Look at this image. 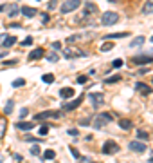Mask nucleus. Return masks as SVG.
Segmentation results:
<instances>
[{"instance_id": "dca6fc26", "label": "nucleus", "mask_w": 153, "mask_h": 163, "mask_svg": "<svg viewBox=\"0 0 153 163\" xmlns=\"http://www.w3.org/2000/svg\"><path fill=\"white\" fill-rule=\"evenodd\" d=\"M60 96L61 98H72L74 96V89H72V87H63V89H60Z\"/></svg>"}, {"instance_id": "473e14b6", "label": "nucleus", "mask_w": 153, "mask_h": 163, "mask_svg": "<svg viewBox=\"0 0 153 163\" xmlns=\"http://www.w3.org/2000/svg\"><path fill=\"white\" fill-rule=\"evenodd\" d=\"M31 154H32V156H38V154H40V147H38V145H32V147H31Z\"/></svg>"}, {"instance_id": "09e8293b", "label": "nucleus", "mask_w": 153, "mask_h": 163, "mask_svg": "<svg viewBox=\"0 0 153 163\" xmlns=\"http://www.w3.org/2000/svg\"><path fill=\"white\" fill-rule=\"evenodd\" d=\"M150 163H153V158H150Z\"/></svg>"}, {"instance_id": "f3484780", "label": "nucleus", "mask_w": 153, "mask_h": 163, "mask_svg": "<svg viewBox=\"0 0 153 163\" xmlns=\"http://www.w3.org/2000/svg\"><path fill=\"white\" fill-rule=\"evenodd\" d=\"M15 43H16V36H6V38H4V42H2V45L9 49V47H13Z\"/></svg>"}, {"instance_id": "f03ea898", "label": "nucleus", "mask_w": 153, "mask_h": 163, "mask_svg": "<svg viewBox=\"0 0 153 163\" xmlns=\"http://www.w3.org/2000/svg\"><path fill=\"white\" fill-rule=\"evenodd\" d=\"M79 6H81V0H67V2H63V4H61V13H63V15L72 13V11L78 9Z\"/></svg>"}, {"instance_id": "a211bd4d", "label": "nucleus", "mask_w": 153, "mask_h": 163, "mask_svg": "<svg viewBox=\"0 0 153 163\" xmlns=\"http://www.w3.org/2000/svg\"><path fill=\"white\" fill-rule=\"evenodd\" d=\"M141 45H144V36H135L130 42V47H141Z\"/></svg>"}, {"instance_id": "de8ad7c7", "label": "nucleus", "mask_w": 153, "mask_h": 163, "mask_svg": "<svg viewBox=\"0 0 153 163\" xmlns=\"http://www.w3.org/2000/svg\"><path fill=\"white\" fill-rule=\"evenodd\" d=\"M4 56H7V51H2L0 53V58H4Z\"/></svg>"}, {"instance_id": "9d476101", "label": "nucleus", "mask_w": 153, "mask_h": 163, "mask_svg": "<svg viewBox=\"0 0 153 163\" xmlns=\"http://www.w3.org/2000/svg\"><path fill=\"white\" fill-rule=\"evenodd\" d=\"M83 98H85V96L76 98V100H72V102H69V103H63V111H72V109L79 107V103L83 102Z\"/></svg>"}, {"instance_id": "9b49d317", "label": "nucleus", "mask_w": 153, "mask_h": 163, "mask_svg": "<svg viewBox=\"0 0 153 163\" xmlns=\"http://www.w3.org/2000/svg\"><path fill=\"white\" fill-rule=\"evenodd\" d=\"M63 54H65V58H79V56H85V53L83 51H74V49H65L63 51Z\"/></svg>"}, {"instance_id": "f704fd0d", "label": "nucleus", "mask_w": 153, "mask_h": 163, "mask_svg": "<svg viewBox=\"0 0 153 163\" xmlns=\"http://www.w3.org/2000/svg\"><path fill=\"white\" fill-rule=\"evenodd\" d=\"M31 43H32V36H27V38L22 42V45H23V47H27V45H31Z\"/></svg>"}, {"instance_id": "20e7f679", "label": "nucleus", "mask_w": 153, "mask_h": 163, "mask_svg": "<svg viewBox=\"0 0 153 163\" xmlns=\"http://www.w3.org/2000/svg\"><path fill=\"white\" fill-rule=\"evenodd\" d=\"M119 152V145L115 143V141L108 140L103 143V154H106V156H112V154H117Z\"/></svg>"}, {"instance_id": "7c9ffc66", "label": "nucleus", "mask_w": 153, "mask_h": 163, "mask_svg": "<svg viewBox=\"0 0 153 163\" xmlns=\"http://www.w3.org/2000/svg\"><path fill=\"white\" fill-rule=\"evenodd\" d=\"M18 15V6H11L9 9V16H16Z\"/></svg>"}, {"instance_id": "0eeeda50", "label": "nucleus", "mask_w": 153, "mask_h": 163, "mask_svg": "<svg viewBox=\"0 0 153 163\" xmlns=\"http://www.w3.org/2000/svg\"><path fill=\"white\" fill-rule=\"evenodd\" d=\"M34 118L41 121V120H47V118H61V112L60 111H43V112H38Z\"/></svg>"}, {"instance_id": "7ed1b4c3", "label": "nucleus", "mask_w": 153, "mask_h": 163, "mask_svg": "<svg viewBox=\"0 0 153 163\" xmlns=\"http://www.w3.org/2000/svg\"><path fill=\"white\" fill-rule=\"evenodd\" d=\"M117 22H119V15H117V13H112V11H106L101 16L103 25H113V24H117Z\"/></svg>"}, {"instance_id": "412c9836", "label": "nucleus", "mask_w": 153, "mask_h": 163, "mask_svg": "<svg viewBox=\"0 0 153 163\" xmlns=\"http://www.w3.org/2000/svg\"><path fill=\"white\" fill-rule=\"evenodd\" d=\"M6 129H7V120H6V118H0V138L6 134Z\"/></svg>"}, {"instance_id": "1a4fd4ad", "label": "nucleus", "mask_w": 153, "mask_h": 163, "mask_svg": "<svg viewBox=\"0 0 153 163\" xmlns=\"http://www.w3.org/2000/svg\"><path fill=\"white\" fill-rule=\"evenodd\" d=\"M97 6L94 2H85V11H83V16H90V15H96L97 13Z\"/></svg>"}, {"instance_id": "393cba45", "label": "nucleus", "mask_w": 153, "mask_h": 163, "mask_svg": "<svg viewBox=\"0 0 153 163\" xmlns=\"http://www.w3.org/2000/svg\"><path fill=\"white\" fill-rule=\"evenodd\" d=\"M112 49H113V43L112 42H104L101 45V51H103V53H108V51H112Z\"/></svg>"}, {"instance_id": "a19ab883", "label": "nucleus", "mask_w": 153, "mask_h": 163, "mask_svg": "<svg viewBox=\"0 0 153 163\" xmlns=\"http://www.w3.org/2000/svg\"><path fill=\"white\" fill-rule=\"evenodd\" d=\"M41 22H43V24H47V22H49V15H47V13H43V15H41Z\"/></svg>"}, {"instance_id": "f257e3e1", "label": "nucleus", "mask_w": 153, "mask_h": 163, "mask_svg": "<svg viewBox=\"0 0 153 163\" xmlns=\"http://www.w3.org/2000/svg\"><path fill=\"white\" fill-rule=\"evenodd\" d=\"M110 121H113L112 114H110V112H101V114L96 118V121H94V127H96V129H101L104 125H108Z\"/></svg>"}, {"instance_id": "c03bdc74", "label": "nucleus", "mask_w": 153, "mask_h": 163, "mask_svg": "<svg viewBox=\"0 0 153 163\" xmlns=\"http://www.w3.org/2000/svg\"><path fill=\"white\" fill-rule=\"evenodd\" d=\"M54 7H56V0H51L49 2V9H54Z\"/></svg>"}, {"instance_id": "4c0bfd02", "label": "nucleus", "mask_w": 153, "mask_h": 163, "mask_svg": "<svg viewBox=\"0 0 153 163\" xmlns=\"http://www.w3.org/2000/svg\"><path fill=\"white\" fill-rule=\"evenodd\" d=\"M92 123V120L90 118H85V120H79V125H85V127H87V125H90Z\"/></svg>"}, {"instance_id": "603ef678", "label": "nucleus", "mask_w": 153, "mask_h": 163, "mask_svg": "<svg viewBox=\"0 0 153 163\" xmlns=\"http://www.w3.org/2000/svg\"><path fill=\"white\" fill-rule=\"evenodd\" d=\"M151 42H153V36H151Z\"/></svg>"}, {"instance_id": "a18cd8bd", "label": "nucleus", "mask_w": 153, "mask_h": 163, "mask_svg": "<svg viewBox=\"0 0 153 163\" xmlns=\"http://www.w3.org/2000/svg\"><path fill=\"white\" fill-rule=\"evenodd\" d=\"M4 64H6V65H15V64H16V60H6Z\"/></svg>"}, {"instance_id": "4be33fe9", "label": "nucleus", "mask_w": 153, "mask_h": 163, "mask_svg": "<svg viewBox=\"0 0 153 163\" xmlns=\"http://www.w3.org/2000/svg\"><path fill=\"white\" fill-rule=\"evenodd\" d=\"M13 109H15V102H13V100H9V102L6 103V109H4V112H6V114H11V112H13Z\"/></svg>"}, {"instance_id": "2eb2a0df", "label": "nucleus", "mask_w": 153, "mask_h": 163, "mask_svg": "<svg viewBox=\"0 0 153 163\" xmlns=\"http://www.w3.org/2000/svg\"><path fill=\"white\" fill-rule=\"evenodd\" d=\"M135 89H137L139 93H142V94H151V89H150V85H146V84H142V82L135 84Z\"/></svg>"}, {"instance_id": "39448f33", "label": "nucleus", "mask_w": 153, "mask_h": 163, "mask_svg": "<svg viewBox=\"0 0 153 163\" xmlns=\"http://www.w3.org/2000/svg\"><path fill=\"white\" fill-rule=\"evenodd\" d=\"M132 62L135 65H148L153 62V54H137L132 58Z\"/></svg>"}, {"instance_id": "423d86ee", "label": "nucleus", "mask_w": 153, "mask_h": 163, "mask_svg": "<svg viewBox=\"0 0 153 163\" xmlns=\"http://www.w3.org/2000/svg\"><path fill=\"white\" fill-rule=\"evenodd\" d=\"M128 149L133 152H139V154H142L144 151H146V143H144L142 140H133L128 143Z\"/></svg>"}, {"instance_id": "2f4dec72", "label": "nucleus", "mask_w": 153, "mask_h": 163, "mask_svg": "<svg viewBox=\"0 0 153 163\" xmlns=\"http://www.w3.org/2000/svg\"><path fill=\"white\" fill-rule=\"evenodd\" d=\"M121 80V76H110V78H106V84H113V82H119Z\"/></svg>"}, {"instance_id": "ddd939ff", "label": "nucleus", "mask_w": 153, "mask_h": 163, "mask_svg": "<svg viewBox=\"0 0 153 163\" xmlns=\"http://www.w3.org/2000/svg\"><path fill=\"white\" fill-rule=\"evenodd\" d=\"M43 54H45V51H43L41 47H38V49H34V51H31V53H29V56H27V58H29V60H38V58H41V56H43Z\"/></svg>"}, {"instance_id": "4468645a", "label": "nucleus", "mask_w": 153, "mask_h": 163, "mask_svg": "<svg viewBox=\"0 0 153 163\" xmlns=\"http://www.w3.org/2000/svg\"><path fill=\"white\" fill-rule=\"evenodd\" d=\"M36 13H38V11L34 9V7H27V6H23V7H22V15H23V16H27V18L36 16Z\"/></svg>"}, {"instance_id": "ea45409f", "label": "nucleus", "mask_w": 153, "mask_h": 163, "mask_svg": "<svg viewBox=\"0 0 153 163\" xmlns=\"http://www.w3.org/2000/svg\"><path fill=\"white\" fill-rule=\"evenodd\" d=\"M69 134H70V136H74V138H76V136H78L79 132H78V129H69Z\"/></svg>"}, {"instance_id": "5701e85b", "label": "nucleus", "mask_w": 153, "mask_h": 163, "mask_svg": "<svg viewBox=\"0 0 153 163\" xmlns=\"http://www.w3.org/2000/svg\"><path fill=\"white\" fill-rule=\"evenodd\" d=\"M137 138H139V140H142V141H148V140H150V134H148V132H144V130H137Z\"/></svg>"}, {"instance_id": "cd10ccee", "label": "nucleus", "mask_w": 153, "mask_h": 163, "mask_svg": "<svg viewBox=\"0 0 153 163\" xmlns=\"http://www.w3.org/2000/svg\"><path fill=\"white\" fill-rule=\"evenodd\" d=\"M47 132H49V125H41L40 130H38V136H47Z\"/></svg>"}, {"instance_id": "3c124183", "label": "nucleus", "mask_w": 153, "mask_h": 163, "mask_svg": "<svg viewBox=\"0 0 153 163\" xmlns=\"http://www.w3.org/2000/svg\"><path fill=\"white\" fill-rule=\"evenodd\" d=\"M108 2H117V0H108Z\"/></svg>"}, {"instance_id": "c9c22d12", "label": "nucleus", "mask_w": 153, "mask_h": 163, "mask_svg": "<svg viewBox=\"0 0 153 163\" xmlns=\"http://www.w3.org/2000/svg\"><path fill=\"white\" fill-rule=\"evenodd\" d=\"M112 65L115 67V69H119V67H122V60H119V58H117V60H113V62H112Z\"/></svg>"}, {"instance_id": "37998d69", "label": "nucleus", "mask_w": 153, "mask_h": 163, "mask_svg": "<svg viewBox=\"0 0 153 163\" xmlns=\"http://www.w3.org/2000/svg\"><path fill=\"white\" fill-rule=\"evenodd\" d=\"M27 116V109H22L20 111V118H25Z\"/></svg>"}, {"instance_id": "72a5a7b5", "label": "nucleus", "mask_w": 153, "mask_h": 163, "mask_svg": "<svg viewBox=\"0 0 153 163\" xmlns=\"http://www.w3.org/2000/svg\"><path fill=\"white\" fill-rule=\"evenodd\" d=\"M23 84H25V82H23L22 78H18V80H15V82H13V87H22Z\"/></svg>"}, {"instance_id": "b1692460", "label": "nucleus", "mask_w": 153, "mask_h": 163, "mask_svg": "<svg viewBox=\"0 0 153 163\" xmlns=\"http://www.w3.org/2000/svg\"><path fill=\"white\" fill-rule=\"evenodd\" d=\"M54 158H56V152H54V151H51V149L43 152V160H54Z\"/></svg>"}, {"instance_id": "6ab92c4d", "label": "nucleus", "mask_w": 153, "mask_h": 163, "mask_svg": "<svg viewBox=\"0 0 153 163\" xmlns=\"http://www.w3.org/2000/svg\"><path fill=\"white\" fill-rule=\"evenodd\" d=\"M119 127L124 129V130H130V129H132V121H130V120L121 118V120H119Z\"/></svg>"}, {"instance_id": "c756f323", "label": "nucleus", "mask_w": 153, "mask_h": 163, "mask_svg": "<svg viewBox=\"0 0 153 163\" xmlns=\"http://www.w3.org/2000/svg\"><path fill=\"white\" fill-rule=\"evenodd\" d=\"M41 80H43L45 84H52V82H54V76L52 75H43L41 76Z\"/></svg>"}, {"instance_id": "e433bc0d", "label": "nucleus", "mask_w": 153, "mask_h": 163, "mask_svg": "<svg viewBox=\"0 0 153 163\" xmlns=\"http://www.w3.org/2000/svg\"><path fill=\"white\" fill-rule=\"evenodd\" d=\"M70 154H72V156H74V158H76V160H79V158H81V156H79V152L76 151L74 147H70Z\"/></svg>"}, {"instance_id": "8fccbe9b", "label": "nucleus", "mask_w": 153, "mask_h": 163, "mask_svg": "<svg viewBox=\"0 0 153 163\" xmlns=\"http://www.w3.org/2000/svg\"><path fill=\"white\" fill-rule=\"evenodd\" d=\"M2 9H4V6H0V11H2Z\"/></svg>"}, {"instance_id": "79ce46f5", "label": "nucleus", "mask_w": 153, "mask_h": 163, "mask_svg": "<svg viewBox=\"0 0 153 163\" xmlns=\"http://www.w3.org/2000/svg\"><path fill=\"white\" fill-rule=\"evenodd\" d=\"M78 84H87V76H78Z\"/></svg>"}, {"instance_id": "49530a36", "label": "nucleus", "mask_w": 153, "mask_h": 163, "mask_svg": "<svg viewBox=\"0 0 153 163\" xmlns=\"http://www.w3.org/2000/svg\"><path fill=\"white\" fill-rule=\"evenodd\" d=\"M7 34H0V45H2V42H4V38H6Z\"/></svg>"}, {"instance_id": "aec40b11", "label": "nucleus", "mask_w": 153, "mask_h": 163, "mask_svg": "<svg viewBox=\"0 0 153 163\" xmlns=\"http://www.w3.org/2000/svg\"><path fill=\"white\" fill-rule=\"evenodd\" d=\"M153 13V2H146L142 6V15H151Z\"/></svg>"}, {"instance_id": "6e6552de", "label": "nucleus", "mask_w": 153, "mask_h": 163, "mask_svg": "<svg viewBox=\"0 0 153 163\" xmlns=\"http://www.w3.org/2000/svg\"><path fill=\"white\" fill-rule=\"evenodd\" d=\"M88 100L92 102V107H101L103 103H104V96L103 94H99V93H92L90 96H88Z\"/></svg>"}, {"instance_id": "f8f14e48", "label": "nucleus", "mask_w": 153, "mask_h": 163, "mask_svg": "<svg viewBox=\"0 0 153 163\" xmlns=\"http://www.w3.org/2000/svg\"><path fill=\"white\" fill-rule=\"evenodd\" d=\"M16 129H20V130H32V129H34V123H32V121H18V123H16Z\"/></svg>"}, {"instance_id": "a878e982", "label": "nucleus", "mask_w": 153, "mask_h": 163, "mask_svg": "<svg viewBox=\"0 0 153 163\" xmlns=\"http://www.w3.org/2000/svg\"><path fill=\"white\" fill-rule=\"evenodd\" d=\"M124 36H128V31L117 33V34H108V36H106V40H112V38H124Z\"/></svg>"}, {"instance_id": "bb28decb", "label": "nucleus", "mask_w": 153, "mask_h": 163, "mask_svg": "<svg viewBox=\"0 0 153 163\" xmlns=\"http://www.w3.org/2000/svg\"><path fill=\"white\" fill-rule=\"evenodd\" d=\"M83 38V34H74V36H69L67 38V43H74V42H78V40H81Z\"/></svg>"}, {"instance_id": "58836bf2", "label": "nucleus", "mask_w": 153, "mask_h": 163, "mask_svg": "<svg viewBox=\"0 0 153 163\" xmlns=\"http://www.w3.org/2000/svg\"><path fill=\"white\" fill-rule=\"evenodd\" d=\"M58 49H61V43L60 42H54V43H52V51H58Z\"/></svg>"}, {"instance_id": "c85d7f7f", "label": "nucleus", "mask_w": 153, "mask_h": 163, "mask_svg": "<svg viewBox=\"0 0 153 163\" xmlns=\"http://www.w3.org/2000/svg\"><path fill=\"white\" fill-rule=\"evenodd\" d=\"M47 60L54 64V62H58V60H60V56H58L56 53H49V54H47Z\"/></svg>"}]
</instances>
